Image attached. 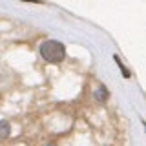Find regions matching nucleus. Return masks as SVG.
<instances>
[{"label":"nucleus","mask_w":146,"mask_h":146,"mask_svg":"<svg viewBox=\"0 0 146 146\" xmlns=\"http://www.w3.org/2000/svg\"><path fill=\"white\" fill-rule=\"evenodd\" d=\"M40 55H42L44 60H48L51 64H58L66 57V48L58 40H44L40 44Z\"/></svg>","instance_id":"f257e3e1"},{"label":"nucleus","mask_w":146,"mask_h":146,"mask_svg":"<svg viewBox=\"0 0 146 146\" xmlns=\"http://www.w3.org/2000/svg\"><path fill=\"white\" fill-rule=\"evenodd\" d=\"M11 133V124L7 121H0V139H6Z\"/></svg>","instance_id":"f03ea898"},{"label":"nucleus","mask_w":146,"mask_h":146,"mask_svg":"<svg viewBox=\"0 0 146 146\" xmlns=\"http://www.w3.org/2000/svg\"><path fill=\"white\" fill-rule=\"evenodd\" d=\"M95 97H97V100H106L108 99V91H106V88H99L97 90V93H95Z\"/></svg>","instance_id":"7ed1b4c3"},{"label":"nucleus","mask_w":146,"mask_h":146,"mask_svg":"<svg viewBox=\"0 0 146 146\" xmlns=\"http://www.w3.org/2000/svg\"><path fill=\"white\" fill-rule=\"evenodd\" d=\"M27 2H40V0H27Z\"/></svg>","instance_id":"20e7f679"}]
</instances>
